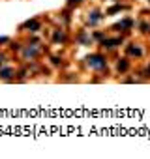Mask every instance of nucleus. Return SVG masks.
<instances>
[{
  "mask_svg": "<svg viewBox=\"0 0 150 159\" xmlns=\"http://www.w3.org/2000/svg\"><path fill=\"white\" fill-rule=\"evenodd\" d=\"M0 77H11V69L8 68V69H2L0 71Z\"/></svg>",
  "mask_w": 150,
  "mask_h": 159,
  "instance_id": "nucleus-6",
  "label": "nucleus"
},
{
  "mask_svg": "<svg viewBox=\"0 0 150 159\" xmlns=\"http://www.w3.org/2000/svg\"><path fill=\"white\" fill-rule=\"evenodd\" d=\"M54 41H64V32H54Z\"/></svg>",
  "mask_w": 150,
  "mask_h": 159,
  "instance_id": "nucleus-5",
  "label": "nucleus"
},
{
  "mask_svg": "<svg viewBox=\"0 0 150 159\" xmlns=\"http://www.w3.org/2000/svg\"><path fill=\"white\" fill-rule=\"evenodd\" d=\"M87 62H88V66L94 68V69H103V68H105V60H103V56H99V54H90V56L87 58Z\"/></svg>",
  "mask_w": 150,
  "mask_h": 159,
  "instance_id": "nucleus-1",
  "label": "nucleus"
},
{
  "mask_svg": "<svg viewBox=\"0 0 150 159\" xmlns=\"http://www.w3.org/2000/svg\"><path fill=\"white\" fill-rule=\"evenodd\" d=\"M116 69H118V71H126V69H128V62H126V60H118Z\"/></svg>",
  "mask_w": 150,
  "mask_h": 159,
  "instance_id": "nucleus-4",
  "label": "nucleus"
},
{
  "mask_svg": "<svg viewBox=\"0 0 150 159\" xmlns=\"http://www.w3.org/2000/svg\"><path fill=\"white\" fill-rule=\"evenodd\" d=\"M99 17H101V13H99L98 9H94L92 15H88V25H96V23L99 21Z\"/></svg>",
  "mask_w": 150,
  "mask_h": 159,
  "instance_id": "nucleus-2",
  "label": "nucleus"
},
{
  "mask_svg": "<svg viewBox=\"0 0 150 159\" xmlns=\"http://www.w3.org/2000/svg\"><path fill=\"white\" fill-rule=\"evenodd\" d=\"M26 26H28V28H32V30H36V28H38V23H28Z\"/></svg>",
  "mask_w": 150,
  "mask_h": 159,
  "instance_id": "nucleus-7",
  "label": "nucleus"
},
{
  "mask_svg": "<svg viewBox=\"0 0 150 159\" xmlns=\"http://www.w3.org/2000/svg\"><path fill=\"white\" fill-rule=\"evenodd\" d=\"M128 54H130V56H141L143 52H141V47H137V45H130V47H128Z\"/></svg>",
  "mask_w": 150,
  "mask_h": 159,
  "instance_id": "nucleus-3",
  "label": "nucleus"
}]
</instances>
